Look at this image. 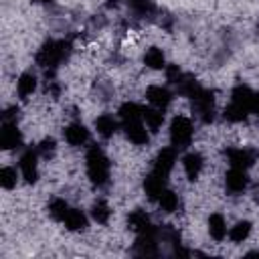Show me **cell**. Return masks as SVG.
<instances>
[{"mask_svg":"<svg viewBox=\"0 0 259 259\" xmlns=\"http://www.w3.org/2000/svg\"><path fill=\"white\" fill-rule=\"evenodd\" d=\"M85 162H87V176H89V180L95 186H105L109 182V168L111 166H109V160L103 154V150L97 148V146H91L87 150Z\"/></svg>","mask_w":259,"mask_h":259,"instance_id":"1","label":"cell"},{"mask_svg":"<svg viewBox=\"0 0 259 259\" xmlns=\"http://www.w3.org/2000/svg\"><path fill=\"white\" fill-rule=\"evenodd\" d=\"M69 55V45L63 40H49L36 53V63L45 71H55L57 65Z\"/></svg>","mask_w":259,"mask_h":259,"instance_id":"2","label":"cell"},{"mask_svg":"<svg viewBox=\"0 0 259 259\" xmlns=\"http://www.w3.org/2000/svg\"><path fill=\"white\" fill-rule=\"evenodd\" d=\"M192 138H194L192 119L186 117V115H176V117L170 121V144H172V148L184 150V148L190 146Z\"/></svg>","mask_w":259,"mask_h":259,"instance_id":"3","label":"cell"},{"mask_svg":"<svg viewBox=\"0 0 259 259\" xmlns=\"http://www.w3.org/2000/svg\"><path fill=\"white\" fill-rule=\"evenodd\" d=\"M192 101V109L196 113V117L204 123H210L214 119V97H212V91L204 89V87H198V91L190 97Z\"/></svg>","mask_w":259,"mask_h":259,"instance_id":"4","label":"cell"},{"mask_svg":"<svg viewBox=\"0 0 259 259\" xmlns=\"http://www.w3.org/2000/svg\"><path fill=\"white\" fill-rule=\"evenodd\" d=\"M18 172L28 184H34L38 180V152L36 150H26L20 154Z\"/></svg>","mask_w":259,"mask_h":259,"instance_id":"5","label":"cell"},{"mask_svg":"<svg viewBox=\"0 0 259 259\" xmlns=\"http://www.w3.org/2000/svg\"><path fill=\"white\" fill-rule=\"evenodd\" d=\"M121 127H123V132H125V138H127L132 144H136V146H146V144L150 142V134H152V132L146 127L144 119L123 121Z\"/></svg>","mask_w":259,"mask_h":259,"instance_id":"6","label":"cell"},{"mask_svg":"<svg viewBox=\"0 0 259 259\" xmlns=\"http://www.w3.org/2000/svg\"><path fill=\"white\" fill-rule=\"evenodd\" d=\"M0 146H2V150H14V148L22 146V134H20L16 121H2Z\"/></svg>","mask_w":259,"mask_h":259,"instance_id":"7","label":"cell"},{"mask_svg":"<svg viewBox=\"0 0 259 259\" xmlns=\"http://www.w3.org/2000/svg\"><path fill=\"white\" fill-rule=\"evenodd\" d=\"M227 158H229V164L233 168H251L255 164V158L257 154L251 150V148H229L227 150Z\"/></svg>","mask_w":259,"mask_h":259,"instance_id":"8","label":"cell"},{"mask_svg":"<svg viewBox=\"0 0 259 259\" xmlns=\"http://www.w3.org/2000/svg\"><path fill=\"white\" fill-rule=\"evenodd\" d=\"M225 186H227V190H229L231 194H241V192H245L247 186H249L247 170H243V168H233V166H231V170H229L227 176H225Z\"/></svg>","mask_w":259,"mask_h":259,"instance_id":"9","label":"cell"},{"mask_svg":"<svg viewBox=\"0 0 259 259\" xmlns=\"http://www.w3.org/2000/svg\"><path fill=\"white\" fill-rule=\"evenodd\" d=\"M146 101L154 107H160V109H166L172 101V91L164 85H150L146 89Z\"/></svg>","mask_w":259,"mask_h":259,"instance_id":"10","label":"cell"},{"mask_svg":"<svg viewBox=\"0 0 259 259\" xmlns=\"http://www.w3.org/2000/svg\"><path fill=\"white\" fill-rule=\"evenodd\" d=\"M63 138L69 146H85L89 142V130L81 121H73L63 130Z\"/></svg>","mask_w":259,"mask_h":259,"instance_id":"11","label":"cell"},{"mask_svg":"<svg viewBox=\"0 0 259 259\" xmlns=\"http://www.w3.org/2000/svg\"><path fill=\"white\" fill-rule=\"evenodd\" d=\"M182 168H184V174L188 180H196L204 168V158L200 156V152L190 150L182 156Z\"/></svg>","mask_w":259,"mask_h":259,"instance_id":"12","label":"cell"},{"mask_svg":"<svg viewBox=\"0 0 259 259\" xmlns=\"http://www.w3.org/2000/svg\"><path fill=\"white\" fill-rule=\"evenodd\" d=\"M166 180H168V176H164V174L152 170V172L144 178V192L148 194V198L156 200V198L166 190Z\"/></svg>","mask_w":259,"mask_h":259,"instance_id":"13","label":"cell"},{"mask_svg":"<svg viewBox=\"0 0 259 259\" xmlns=\"http://www.w3.org/2000/svg\"><path fill=\"white\" fill-rule=\"evenodd\" d=\"M176 148H162L160 152H158V156H156V160H154V168L152 170H156V172H160V174H164V176H170V172H172V168H174V164H176Z\"/></svg>","mask_w":259,"mask_h":259,"instance_id":"14","label":"cell"},{"mask_svg":"<svg viewBox=\"0 0 259 259\" xmlns=\"http://www.w3.org/2000/svg\"><path fill=\"white\" fill-rule=\"evenodd\" d=\"M142 119H144L146 127H148L152 134H156V132L162 130V125H164V121H166V115H164V109L150 105V107H144Z\"/></svg>","mask_w":259,"mask_h":259,"instance_id":"15","label":"cell"},{"mask_svg":"<svg viewBox=\"0 0 259 259\" xmlns=\"http://www.w3.org/2000/svg\"><path fill=\"white\" fill-rule=\"evenodd\" d=\"M36 87H38V79L30 71L20 73V77L16 79V93H18L20 99H28L36 91Z\"/></svg>","mask_w":259,"mask_h":259,"instance_id":"16","label":"cell"},{"mask_svg":"<svg viewBox=\"0 0 259 259\" xmlns=\"http://www.w3.org/2000/svg\"><path fill=\"white\" fill-rule=\"evenodd\" d=\"M119 127V117L111 115V113H101L97 119H95V132L101 136V138H111Z\"/></svg>","mask_w":259,"mask_h":259,"instance_id":"17","label":"cell"},{"mask_svg":"<svg viewBox=\"0 0 259 259\" xmlns=\"http://www.w3.org/2000/svg\"><path fill=\"white\" fill-rule=\"evenodd\" d=\"M63 225L69 231H85L87 225H89V219L81 208H69V212L63 219Z\"/></svg>","mask_w":259,"mask_h":259,"instance_id":"18","label":"cell"},{"mask_svg":"<svg viewBox=\"0 0 259 259\" xmlns=\"http://www.w3.org/2000/svg\"><path fill=\"white\" fill-rule=\"evenodd\" d=\"M127 225H130V229H132L134 233H138V235L152 231L150 217H148L144 210H134V212H130V217H127Z\"/></svg>","mask_w":259,"mask_h":259,"instance_id":"19","label":"cell"},{"mask_svg":"<svg viewBox=\"0 0 259 259\" xmlns=\"http://www.w3.org/2000/svg\"><path fill=\"white\" fill-rule=\"evenodd\" d=\"M227 233H229V229H227L225 217L219 214V212L210 214V217H208V235H210L214 241H223V239L227 237Z\"/></svg>","mask_w":259,"mask_h":259,"instance_id":"20","label":"cell"},{"mask_svg":"<svg viewBox=\"0 0 259 259\" xmlns=\"http://www.w3.org/2000/svg\"><path fill=\"white\" fill-rule=\"evenodd\" d=\"M144 65L154 69V71H162L166 69V57H164V51L158 49V47H150L146 53H144Z\"/></svg>","mask_w":259,"mask_h":259,"instance_id":"21","label":"cell"},{"mask_svg":"<svg viewBox=\"0 0 259 259\" xmlns=\"http://www.w3.org/2000/svg\"><path fill=\"white\" fill-rule=\"evenodd\" d=\"M249 113H251V111H249V107H245L243 103L231 101V103L225 107V111H223V117H225L227 121H231V123H239V121H245Z\"/></svg>","mask_w":259,"mask_h":259,"instance_id":"22","label":"cell"},{"mask_svg":"<svg viewBox=\"0 0 259 259\" xmlns=\"http://www.w3.org/2000/svg\"><path fill=\"white\" fill-rule=\"evenodd\" d=\"M142 111H144V107L140 103H136V101H123L119 105V109H117V117H119L121 123L123 121H132V119H142Z\"/></svg>","mask_w":259,"mask_h":259,"instance_id":"23","label":"cell"},{"mask_svg":"<svg viewBox=\"0 0 259 259\" xmlns=\"http://www.w3.org/2000/svg\"><path fill=\"white\" fill-rule=\"evenodd\" d=\"M251 229H253L251 221H239V223H235V225L229 229L227 237H229L233 243H243V241H247V239H249Z\"/></svg>","mask_w":259,"mask_h":259,"instance_id":"24","label":"cell"},{"mask_svg":"<svg viewBox=\"0 0 259 259\" xmlns=\"http://www.w3.org/2000/svg\"><path fill=\"white\" fill-rule=\"evenodd\" d=\"M156 202H158L160 210H164V212H174V210L178 208V194H176L174 190L166 188V190L156 198Z\"/></svg>","mask_w":259,"mask_h":259,"instance_id":"25","label":"cell"},{"mask_svg":"<svg viewBox=\"0 0 259 259\" xmlns=\"http://www.w3.org/2000/svg\"><path fill=\"white\" fill-rule=\"evenodd\" d=\"M109 217H111V208H109V204H107L105 200L93 202V206H91V219H93L95 223L105 225V223L109 221Z\"/></svg>","mask_w":259,"mask_h":259,"instance_id":"26","label":"cell"},{"mask_svg":"<svg viewBox=\"0 0 259 259\" xmlns=\"http://www.w3.org/2000/svg\"><path fill=\"white\" fill-rule=\"evenodd\" d=\"M18 174H20V172H16L14 166H2V168H0V186H2L4 190L14 188L16 182H18Z\"/></svg>","mask_w":259,"mask_h":259,"instance_id":"27","label":"cell"},{"mask_svg":"<svg viewBox=\"0 0 259 259\" xmlns=\"http://www.w3.org/2000/svg\"><path fill=\"white\" fill-rule=\"evenodd\" d=\"M69 208H71V206L67 204L65 198H53V200L49 202V217L63 223V219H65V214L69 212Z\"/></svg>","mask_w":259,"mask_h":259,"instance_id":"28","label":"cell"},{"mask_svg":"<svg viewBox=\"0 0 259 259\" xmlns=\"http://www.w3.org/2000/svg\"><path fill=\"white\" fill-rule=\"evenodd\" d=\"M55 150H57V144H55V140H53V138H45V140H42V142H38V146H36L38 156H40V158H45V160L53 158V156H55Z\"/></svg>","mask_w":259,"mask_h":259,"instance_id":"29","label":"cell"},{"mask_svg":"<svg viewBox=\"0 0 259 259\" xmlns=\"http://www.w3.org/2000/svg\"><path fill=\"white\" fill-rule=\"evenodd\" d=\"M249 111L255 113V115H259V93H257V91L253 93V99H251V103H249Z\"/></svg>","mask_w":259,"mask_h":259,"instance_id":"30","label":"cell"},{"mask_svg":"<svg viewBox=\"0 0 259 259\" xmlns=\"http://www.w3.org/2000/svg\"><path fill=\"white\" fill-rule=\"evenodd\" d=\"M32 2H36V4H51L53 0H32Z\"/></svg>","mask_w":259,"mask_h":259,"instance_id":"31","label":"cell"},{"mask_svg":"<svg viewBox=\"0 0 259 259\" xmlns=\"http://www.w3.org/2000/svg\"><path fill=\"white\" fill-rule=\"evenodd\" d=\"M257 36H259V24H257Z\"/></svg>","mask_w":259,"mask_h":259,"instance_id":"32","label":"cell"}]
</instances>
